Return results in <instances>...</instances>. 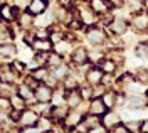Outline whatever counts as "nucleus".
<instances>
[{"instance_id": "obj_24", "label": "nucleus", "mask_w": 148, "mask_h": 133, "mask_svg": "<svg viewBox=\"0 0 148 133\" xmlns=\"http://www.w3.org/2000/svg\"><path fill=\"white\" fill-rule=\"evenodd\" d=\"M14 32L10 29V24H5L3 27H0V44H7V42H14Z\"/></svg>"}, {"instance_id": "obj_22", "label": "nucleus", "mask_w": 148, "mask_h": 133, "mask_svg": "<svg viewBox=\"0 0 148 133\" xmlns=\"http://www.w3.org/2000/svg\"><path fill=\"white\" fill-rule=\"evenodd\" d=\"M17 93V84L15 83H5V81H0V96L3 98H10L12 95Z\"/></svg>"}, {"instance_id": "obj_8", "label": "nucleus", "mask_w": 148, "mask_h": 133, "mask_svg": "<svg viewBox=\"0 0 148 133\" xmlns=\"http://www.w3.org/2000/svg\"><path fill=\"white\" fill-rule=\"evenodd\" d=\"M103 73L101 71V67H98V66H92V67H88V71H86V74H84V79H86V83L88 84H99L101 83V79H103Z\"/></svg>"}, {"instance_id": "obj_12", "label": "nucleus", "mask_w": 148, "mask_h": 133, "mask_svg": "<svg viewBox=\"0 0 148 133\" xmlns=\"http://www.w3.org/2000/svg\"><path fill=\"white\" fill-rule=\"evenodd\" d=\"M126 29H128V22L123 19V17H116L110 22V30L114 36H123L126 34Z\"/></svg>"}, {"instance_id": "obj_13", "label": "nucleus", "mask_w": 148, "mask_h": 133, "mask_svg": "<svg viewBox=\"0 0 148 133\" xmlns=\"http://www.w3.org/2000/svg\"><path fill=\"white\" fill-rule=\"evenodd\" d=\"M49 9V2L47 0H29V5L27 9L32 15H39V14H42V12H46Z\"/></svg>"}, {"instance_id": "obj_17", "label": "nucleus", "mask_w": 148, "mask_h": 133, "mask_svg": "<svg viewBox=\"0 0 148 133\" xmlns=\"http://www.w3.org/2000/svg\"><path fill=\"white\" fill-rule=\"evenodd\" d=\"M17 95H20L25 101H27V106L30 105H34L37 99H36V96H34V89L32 88H29L27 84H17Z\"/></svg>"}, {"instance_id": "obj_23", "label": "nucleus", "mask_w": 148, "mask_h": 133, "mask_svg": "<svg viewBox=\"0 0 148 133\" xmlns=\"http://www.w3.org/2000/svg\"><path fill=\"white\" fill-rule=\"evenodd\" d=\"M49 71H51V74H52L59 83H62V79L69 74V67L66 66L64 62H62V64H59V66H56V67H52V69H49Z\"/></svg>"}, {"instance_id": "obj_11", "label": "nucleus", "mask_w": 148, "mask_h": 133, "mask_svg": "<svg viewBox=\"0 0 148 133\" xmlns=\"http://www.w3.org/2000/svg\"><path fill=\"white\" fill-rule=\"evenodd\" d=\"M0 19L5 20V22H15L17 17H15V12H14V5L10 3V2H3V3H0Z\"/></svg>"}, {"instance_id": "obj_32", "label": "nucleus", "mask_w": 148, "mask_h": 133, "mask_svg": "<svg viewBox=\"0 0 148 133\" xmlns=\"http://www.w3.org/2000/svg\"><path fill=\"white\" fill-rule=\"evenodd\" d=\"M135 54L141 59H147L148 57V44H138L135 49Z\"/></svg>"}, {"instance_id": "obj_35", "label": "nucleus", "mask_w": 148, "mask_h": 133, "mask_svg": "<svg viewBox=\"0 0 148 133\" xmlns=\"http://www.w3.org/2000/svg\"><path fill=\"white\" fill-rule=\"evenodd\" d=\"M110 132H111V133H128V128H126V125L118 123L116 126H113Z\"/></svg>"}, {"instance_id": "obj_4", "label": "nucleus", "mask_w": 148, "mask_h": 133, "mask_svg": "<svg viewBox=\"0 0 148 133\" xmlns=\"http://www.w3.org/2000/svg\"><path fill=\"white\" fill-rule=\"evenodd\" d=\"M52 93H54V89L51 86H47L46 83H39V86L34 89V96L40 103H51L52 101Z\"/></svg>"}, {"instance_id": "obj_27", "label": "nucleus", "mask_w": 148, "mask_h": 133, "mask_svg": "<svg viewBox=\"0 0 148 133\" xmlns=\"http://www.w3.org/2000/svg\"><path fill=\"white\" fill-rule=\"evenodd\" d=\"M10 103H12V110H18V111H24L27 108V101L22 98L20 95H12L10 96Z\"/></svg>"}, {"instance_id": "obj_30", "label": "nucleus", "mask_w": 148, "mask_h": 133, "mask_svg": "<svg viewBox=\"0 0 148 133\" xmlns=\"http://www.w3.org/2000/svg\"><path fill=\"white\" fill-rule=\"evenodd\" d=\"M10 110H12L10 98H3V96H0V113L2 114H9Z\"/></svg>"}, {"instance_id": "obj_34", "label": "nucleus", "mask_w": 148, "mask_h": 133, "mask_svg": "<svg viewBox=\"0 0 148 133\" xmlns=\"http://www.w3.org/2000/svg\"><path fill=\"white\" fill-rule=\"evenodd\" d=\"M125 125H126L128 132H135L136 133V132H140V125L141 123H140L138 120H131V121H128V123H125Z\"/></svg>"}, {"instance_id": "obj_21", "label": "nucleus", "mask_w": 148, "mask_h": 133, "mask_svg": "<svg viewBox=\"0 0 148 133\" xmlns=\"http://www.w3.org/2000/svg\"><path fill=\"white\" fill-rule=\"evenodd\" d=\"M101 123L108 128V130H111L113 126H116L118 123H121V116L118 113H104L101 116Z\"/></svg>"}, {"instance_id": "obj_20", "label": "nucleus", "mask_w": 148, "mask_h": 133, "mask_svg": "<svg viewBox=\"0 0 148 133\" xmlns=\"http://www.w3.org/2000/svg\"><path fill=\"white\" fill-rule=\"evenodd\" d=\"M89 5H91V9L98 15H103V14H106L110 9H113L110 3H108V0H89Z\"/></svg>"}, {"instance_id": "obj_6", "label": "nucleus", "mask_w": 148, "mask_h": 133, "mask_svg": "<svg viewBox=\"0 0 148 133\" xmlns=\"http://www.w3.org/2000/svg\"><path fill=\"white\" fill-rule=\"evenodd\" d=\"M131 25L138 32H147L148 30V12H136L135 17L131 19Z\"/></svg>"}, {"instance_id": "obj_5", "label": "nucleus", "mask_w": 148, "mask_h": 133, "mask_svg": "<svg viewBox=\"0 0 148 133\" xmlns=\"http://www.w3.org/2000/svg\"><path fill=\"white\" fill-rule=\"evenodd\" d=\"M77 12H79V19L84 25H94L96 24V12L91 9V5H84V7H77Z\"/></svg>"}, {"instance_id": "obj_25", "label": "nucleus", "mask_w": 148, "mask_h": 133, "mask_svg": "<svg viewBox=\"0 0 148 133\" xmlns=\"http://www.w3.org/2000/svg\"><path fill=\"white\" fill-rule=\"evenodd\" d=\"M128 108H131V110H140V108H143V106L147 105V99L145 98H141V96L136 93V95H131L128 98Z\"/></svg>"}, {"instance_id": "obj_7", "label": "nucleus", "mask_w": 148, "mask_h": 133, "mask_svg": "<svg viewBox=\"0 0 148 133\" xmlns=\"http://www.w3.org/2000/svg\"><path fill=\"white\" fill-rule=\"evenodd\" d=\"M83 118H84V113H81L79 110H69L67 114H66V118H64L66 132H67V128H74V126H77V125L83 121Z\"/></svg>"}, {"instance_id": "obj_1", "label": "nucleus", "mask_w": 148, "mask_h": 133, "mask_svg": "<svg viewBox=\"0 0 148 133\" xmlns=\"http://www.w3.org/2000/svg\"><path fill=\"white\" fill-rule=\"evenodd\" d=\"M39 116L40 114L34 111L30 106H27L24 111H20V118H18V126L22 128V132L24 130H27V128H36L37 121H39Z\"/></svg>"}, {"instance_id": "obj_15", "label": "nucleus", "mask_w": 148, "mask_h": 133, "mask_svg": "<svg viewBox=\"0 0 148 133\" xmlns=\"http://www.w3.org/2000/svg\"><path fill=\"white\" fill-rule=\"evenodd\" d=\"M17 57V46L15 42H7V44H0V59H14Z\"/></svg>"}, {"instance_id": "obj_37", "label": "nucleus", "mask_w": 148, "mask_h": 133, "mask_svg": "<svg viewBox=\"0 0 148 133\" xmlns=\"http://www.w3.org/2000/svg\"><path fill=\"white\" fill-rule=\"evenodd\" d=\"M108 3H110L111 7H121L125 3V0H108Z\"/></svg>"}, {"instance_id": "obj_40", "label": "nucleus", "mask_w": 148, "mask_h": 133, "mask_svg": "<svg viewBox=\"0 0 148 133\" xmlns=\"http://www.w3.org/2000/svg\"><path fill=\"white\" fill-rule=\"evenodd\" d=\"M145 99H147V103H148V91H147V96H145Z\"/></svg>"}, {"instance_id": "obj_26", "label": "nucleus", "mask_w": 148, "mask_h": 133, "mask_svg": "<svg viewBox=\"0 0 148 133\" xmlns=\"http://www.w3.org/2000/svg\"><path fill=\"white\" fill-rule=\"evenodd\" d=\"M30 74L36 77L39 83H44L47 79V76L51 74V71H49L47 66H40V67H36V69H30Z\"/></svg>"}, {"instance_id": "obj_33", "label": "nucleus", "mask_w": 148, "mask_h": 133, "mask_svg": "<svg viewBox=\"0 0 148 133\" xmlns=\"http://www.w3.org/2000/svg\"><path fill=\"white\" fill-rule=\"evenodd\" d=\"M135 79H138L140 83L147 86L148 84V69H138L136 74H135Z\"/></svg>"}, {"instance_id": "obj_2", "label": "nucleus", "mask_w": 148, "mask_h": 133, "mask_svg": "<svg viewBox=\"0 0 148 133\" xmlns=\"http://www.w3.org/2000/svg\"><path fill=\"white\" fill-rule=\"evenodd\" d=\"M86 39L91 42L92 46H101L103 42H106V34H104L103 29L89 25V29L86 30Z\"/></svg>"}, {"instance_id": "obj_10", "label": "nucleus", "mask_w": 148, "mask_h": 133, "mask_svg": "<svg viewBox=\"0 0 148 133\" xmlns=\"http://www.w3.org/2000/svg\"><path fill=\"white\" fill-rule=\"evenodd\" d=\"M71 62H73L74 66H84V64H88L89 62L88 61V49H84L83 46L73 49V52H71Z\"/></svg>"}, {"instance_id": "obj_3", "label": "nucleus", "mask_w": 148, "mask_h": 133, "mask_svg": "<svg viewBox=\"0 0 148 133\" xmlns=\"http://www.w3.org/2000/svg\"><path fill=\"white\" fill-rule=\"evenodd\" d=\"M52 24H56V17H54V12L51 9H47L46 12L39 14L34 17V27H44L49 29Z\"/></svg>"}, {"instance_id": "obj_19", "label": "nucleus", "mask_w": 148, "mask_h": 133, "mask_svg": "<svg viewBox=\"0 0 148 133\" xmlns=\"http://www.w3.org/2000/svg\"><path fill=\"white\" fill-rule=\"evenodd\" d=\"M30 47L34 49V52H51L54 44L51 39H36Z\"/></svg>"}, {"instance_id": "obj_18", "label": "nucleus", "mask_w": 148, "mask_h": 133, "mask_svg": "<svg viewBox=\"0 0 148 133\" xmlns=\"http://www.w3.org/2000/svg\"><path fill=\"white\" fill-rule=\"evenodd\" d=\"M52 51L64 57L66 54H71V52H73V42H71L69 39L64 37V39H61V40H57V42H56L54 47H52Z\"/></svg>"}, {"instance_id": "obj_38", "label": "nucleus", "mask_w": 148, "mask_h": 133, "mask_svg": "<svg viewBox=\"0 0 148 133\" xmlns=\"http://www.w3.org/2000/svg\"><path fill=\"white\" fill-rule=\"evenodd\" d=\"M140 132H143V133H148V120H145L143 123L140 125Z\"/></svg>"}, {"instance_id": "obj_16", "label": "nucleus", "mask_w": 148, "mask_h": 133, "mask_svg": "<svg viewBox=\"0 0 148 133\" xmlns=\"http://www.w3.org/2000/svg\"><path fill=\"white\" fill-rule=\"evenodd\" d=\"M34 17H36V15H32L29 10H22L20 15H18V19L15 20V22H17V25H20L24 30H29V29L34 27Z\"/></svg>"}, {"instance_id": "obj_41", "label": "nucleus", "mask_w": 148, "mask_h": 133, "mask_svg": "<svg viewBox=\"0 0 148 133\" xmlns=\"http://www.w3.org/2000/svg\"><path fill=\"white\" fill-rule=\"evenodd\" d=\"M47 2H49V0H47Z\"/></svg>"}, {"instance_id": "obj_29", "label": "nucleus", "mask_w": 148, "mask_h": 133, "mask_svg": "<svg viewBox=\"0 0 148 133\" xmlns=\"http://www.w3.org/2000/svg\"><path fill=\"white\" fill-rule=\"evenodd\" d=\"M103 103L106 105V108L108 110H111V108H114L116 106V93L114 91H104L101 96Z\"/></svg>"}, {"instance_id": "obj_36", "label": "nucleus", "mask_w": 148, "mask_h": 133, "mask_svg": "<svg viewBox=\"0 0 148 133\" xmlns=\"http://www.w3.org/2000/svg\"><path fill=\"white\" fill-rule=\"evenodd\" d=\"M74 2H76V0H57L59 5H62V7H69V9H71V5H73Z\"/></svg>"}, {"instance_id": "obj_31", "label": "nucleus", "mask_w": 148, "mask_h": 133, "mask_svg": "<svg viewBox=\"0 0 148 133\" xmlns=\"http://www.w3.org/2000/svg\"><path fill=\"white\" fill-rule=\"evenodd\" d=\"M79 93H81V96H83V99H86V101H89L92 98V86L88 84V86H79Z\"/></svg>"}, {"instance_id": "obj_28", "label": "nucleus", "mask_w": 148, "mask_h": 133, "mask_svg": "<svg viewBox=\"0 0 148 133\" xmlns=\"http://www.w3.org/2000/svg\"><path fill=\"white\" fill-rule=\"evenodd\" d=\"M101 71L104 73V74H113L114 71H116V62L113 61V59H110V57H103L101 59Z\"/></svg>"}, {"instance_id": "obj_14", "label": "nucleus", "mask_w": 148, "mask_h": 133, "mask_svg": "<svg viewBox=\"0 0 148 133\" xmlns=\"http://www.w3.org/2000/svg\"><path fill=\"white\" fill-rule=\"evenodd\" d=\"M106 111H108V108H106V105L103 103L101 98H92V99H89V108H88V113L103 116Z\"/></svg>"}, {"instance_id": "obj_39", "label": "nucleus", "mask_w": 148, "mask_h": 133, "mask_svg": "<svg viewBox=\"0 0 148 133\" xmlns=\"http://www.w3.org/2000/svg\"><path fill=\"white\" fill-rule=\"evenodd\" d=\"M143 9L148 12V0H143Z\"/></svg>"}, {"instance_id": "obj_9", "label": "nucleus", "mask_w": 148, "mask_h": 133, "mask_svg": "<svg viewBox=\"0 0 148 133\" xmlns=\"http://www.w3.org/2000/svg\"><path fill=\"white\" fill-rule=\"evenodd\" d=\"M81 101H83V96L79 93V88L66 91V105H67L69 110H76L77 106L81 105Z\"/></svg>"}]
</instances>
